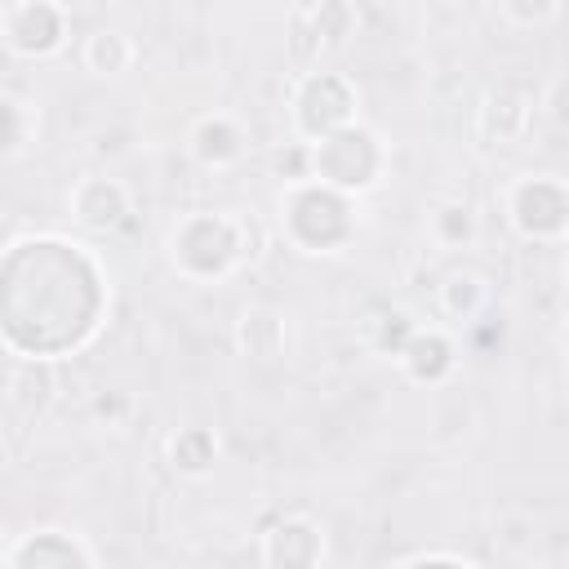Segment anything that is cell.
<instances>
[{"label":"cell","mask_w":569,"mask_h":569,"mask_svg":"<svg viewBox=\"0 0 569 569\" xmlns=\"http://www.w3.org/2000/svg\"><path fill=\"white\" fill-rule=\"evenodd\" d=\"M173 267L191 280H218L227 276L244 253V227L227 213H196L169 236Z\"/></svg>","instance_id":"1"},{"label":"cell","mask_w":569,"mask_h":569,"mask_svg":"<svg viewBox=\"0 0 569 569\" xmlns=\"http://www.w3.org/2000/svg\"><path fill=\"white\" fill-rule=\"evenodd\" d=\"M280 222H284V236L302 249V253H316V222L325 231V253L338 249L347 236H351V209H347V191L329 187V182H293L284 196H280Z\"/></svg>","instance_id":"2"},{"label":"cell","mask_w":569,"mask_h":569,"mask_svg":"<svg viewBox=\"0 0 569 569\" xmlns=\"http://www.w3.org/2000/svg\"><path fill=\"white\" fill-rule=\"evenodd\" d=\"M311 173L338 191H365L382 173V147L369 129L342 124L311 147Z\"/></svg>","instance_id":"3"},{"label":"cell","mask_w":569,"mask_h":569,"mask_svg":"<svg viewBox=\"0 0 569 569\" xmlns=\"http://www.w3.org/2000/svg\"><path fill=\"white\" fill-rule=\"evenodd\" d=\"M507 218L529 240H551L569 231V187L551 173H529L507 187Z\"/></svg>","instance_id":"4"},{"label":"cell","mask_w":569,"mask_h":569,"mask_svg":"<svg viewBox=\"0 0 569 569\" xmlns=\"http://www.w3.org/2000/svg\"><path fill=\"white\" fill-rule=\"evenodd\" d=\"M0 565L4 569H89L98 565V556L71 529H31L4 547Z\"/></svg>","instance_id":"5"},{"label":"cell","mask_w":569,"mask_h":569,"mask_svg":"<svg viewBox=\"0 0 569 569\" xmlns=\"http://www.w3.org/2000/svg\"><path fill=\"white\" fill-rule=\"evenodd\" d=\"M67 36V22H62V9L49 4V0H22L9 9L4 18V44L22 58H40V53H53Z\"/></svg>","instance_id":"6"},{"label":"cell","mask_w":569,"mask_h":569,"mask_svg":"<svg viewBox=\"0 0 569 569\" xmlns=\"http://www.w3.org/2000/svg\"><path fill=\"white\" fill-rule=\"evenodd\" d=\"M67 204H71V213H76L89 231H107V227H116V222L129 213V191H124V182H116V178L89 173V178H80V182L71 187Z\"/></svg>","instance_id":"7"},{"label":"cell","mask_w":569,"mask_h":569,"mask_svg":"<svg viewBox=\"0 0 569 569\" xmlns=\"http://www.w3.org/2000/svg\"><path fill=\"white\" fill-rule=\"evenodd\" d=\"M320 560H325V533L302 516H289L262 533V565H320Z\"/></svg>","instance_id":"8"},{"label":"cell","mask_w":569,"mask_h":569,"mask_svg":"<svg viewBox=\"0 0 569 569\" xmlns=\"http://www.w3.org/2000/svg\"><path fill=\"white\" fill-rule=\"evenodd\" d=\"M187 147H191V156H196L200 164L222 169V164L240 160V151H244V129H240L227 111H213V116H200V120L191 124Z\"/></svg>","instance_id":"9"},{"label":"cell","mask_w":569,"mask_h":569,"mask_svg":"<svg viewBox=\"0 0 569 569\" xmlns=\"http://www.w3.org/2000/svg\"><path fill=\"white\" fill-rule=\"evenodd\" d=\"M400 360H405L409 378H418V382H440V378L453 369V347H449V338L436 333V329H427V333L413 329V338L405 342Z\"/></svg>","instance_id":"10"},{"label":"cell","mask_w":569,"mask_h":569,"mask_svg":"<svg viewBox=\"0 0 569 569\" xmlns=\"http://www.w3.org/2000/svg\"><path fill=\"white\" fill-rule=\"evenodd\" d=\"M236 338H240V347H244L253 360H276V356L284 351V325H280L276 311H262V307H253V311L240 316Z\"/></svg>","instance_id":"11"},{"label":"cell","mask_w":569,"mask_h":569,"mask_svg":"<svg viewBox=\"0 0 569 569\" xmlns=\"http://www.w3.org/2000/svg\"><path fill=\"white\" fill-rule=\"evenodd\" d=\"M80 58H84V67H89L93 76H120V71L133 67V44H129L120 31H93V36L84 40Z\"/></svg>","instance_id":"12"},{"label":"cell","mask_w":569,"mask_h":569,"mask_svg":"<svg viewBox=\"0 0 569 569\" xmlns=\"http://www.w3.org/2000/svg\"><path fill=\"white\" fill-rule=\"evenodd\" d=\"M431 236H436L440 249H462V244H471V240H476V213H471V204H467V200H445V204H436V213H431Z\"/></svg>","instance_id":"13"},{"label":"cell","mask_w":569,"mask_h":569,"mask_svg":"<svg viewBox=\"0 0 569 569\" xmlns=\"http://www.w3.org/2000/svg\"><path fill=\"white\" fill-rule=\"evenodd\" d=\"M213 453H218V445H213V436L204 427H187V431H178L169 440V458H173V467L182 476H204L213 467Z\"/></svg>","instance_id":"14"},{"label":"cell","mask_w":569,"mask_h":569,"mask_svg":"<svg viewBox=\"0 0 569 569\" xmlns=\"http://www.w3.org/2000/svg\"><path fill=\"white\" fill-rule=\"evenodd\" d=\"M485 298H489V289H485V280L471 276V271H458V276H449V280L440 284V302H445V311L458 316V320H471V316L485 307Z\"/></svg>","instance_id":"15"},{"label":"cell","mask_w":569,"mask_h":569,"mask_svg":"<svg viewBox=\"0 0 569 569\" xmlns=\"http://www.w3.org/2000/svg\"><path fill=\"white\" fill-rule=\"evenodd\" d=\"M4 151L9 156H22V147H27V138H36V120L27 124V102H18L13 93L4 98Z\"/></svg>","instance_id":"16"},{"label":"cell","mask_w":569,"mask_h":569,"mask_svg":"<svg viewBox=\"0 0 569 569\" xmlns=\"http://www.w3.org/2000/svg\"><path fill=\"white\" fill-rule=\"evenodd\" d=\"M507 18H516L520 27H542L560 13V0H502Z\"/></svg>","instance_id":"17"},{"label":"cell","mask_w":569,"mask_h":569,"mask_svg":"<svg viewBox=\"0 0 569 569\" xmlns=\"http://www.w3.org/2000/svg\"><path fill=\"white\" fill-rule=\"evenodd\" d=\"M396 565H476V560H467L462 551H413V556H400Z\"/></svg>","instance_id":"18"},{"label":"cell","mask_w":569,"mask_h":569,"mask_svg":"<svg viewBox=\"0 0 569 569\" xmlns=\"http://www.w3.org/2000/svg\"><path fill=\"white\" fill-rule=\"evenodd\" d=\"M547 107H551V116H556L560 124H569V80H560V84L551 89V102H547Z\"/></svg>","instance_id":"19"}]
</instances>
